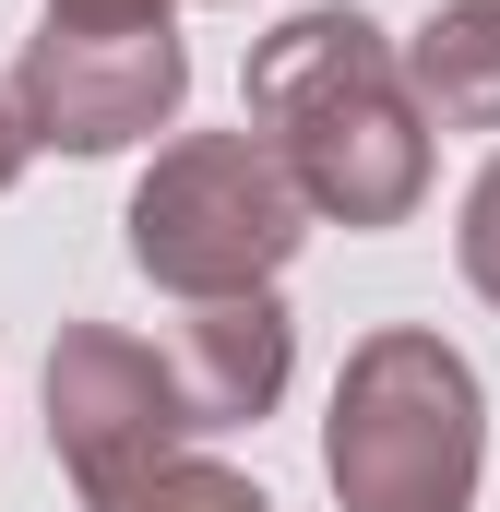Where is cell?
Segmentation results:
<instances>
[{
    "label": "cell",
    "mask_w": 500,
    "mask_h": 512,
    "mask_svg": "<svg viewBox=\"0 0 500 512\" xmlns=\"http://www.w3.org/2000/svg\"><path fill=\"white\" fill-rule=\"evenodd\" d=\"M250 131L286 155L310 215L334 227H405L429 203V108L405 84V36H381L358 0L286 12L250 48Z\"/></svg>",
    "instance_id": "1"
},
{
    "label": "cell",
    "mask_w": 500,
    "mask_h": 512,
    "mask_svg": "<svg viewBox=\"0 0 500 512\" xmlns=\"http://www.w3.org/2000/svg\"><path fill=\"white\" fill-rule=\"evenodd\" d=\"M322 477H334V512H477L489 393L465 346H441L429 322L358 334L334 370V417H322Z\"/></svg>",
    "instance_id": "2"
},
{
    "label": "cell",
    "mask_w": 500,
    "mask_h": 512,
    "mask_svg": "<svg viewBox=\"0 0 500 512\" xmlns=\"http://www.w3.org/2000/svg\"><path fill=\"white\" fill-rule=\"evenodd\" d=\"M131 262H143V286H167L179 310H203V298H262L298 239H310V191L286 179V155L262 143V131H179V143H155V167L131 179Z\"/></svg>",
    "instance_id": "3"
},
{
    "label": "cell",
    "mask_w": 500,
    "mask_h": 512,
    "mask_svg": "<svg viewBox=\"0 0 500 512\" xmlns=\"http://www.w3.org/2000/svg\"><path fill=\"white\" fill-rule=\"evenodd\" d=\"M12 96L48 155H131L179 120L191 96V48L179 12H48L12 60Z\"/></svg>",
    "instance_id": "4"
},
{
    "label": "cell",
    "mask_w": 500,
    "mask_h": 512,
    "mask_svg": "<svg viewBox=\"0 0 500 512\" xmlns=\"http://www.w3.org/2000/svg\"><path fill=\"white\" fill-rule=\"evenodd\" d=\"M191 441L203 429L179 405L167 346H143L120 322H60V346H48V453L72 465L84 501H108V489L155 477V465H179Z\"/></svg>",
    "instance_id": "5"
},
{
    "label": "cell",
    "mask_w": 500,
    "mask_h": 512,
    "mask_svg": "<svg viewBox=\"0 0 500 512\" xmlns=\"http://www.w3.org/2000/svg\"><path fill=\"white\" fill-rule=\"evenodd\" d=\"M167 370H179V405H191L203 441L262 429V417L286 405V382H298V322L274 310V286H262V298H203V310H179Z\"/></svg>",
    "instance_id": "6"
},
{
    "label": "cell",
    "mask_w": 500,
    "mask_h": 512,
    "mask_svg": "<svg viewBox=\"0 0 500 512\" xmlns=\"http://www.w3.org/2000/svg\"><path fill=\"white\" fill-rule=\"evenodd\" d=\"M405 84H417L429 131H500V12L441 0V12L405 36Z\"/></svg>",
    "instance_id": "7"
},
{
    "label": "cell",
    "mask_w": 500,
    "mask_h": 512,
    "mask_svg": "<svg viewBox=\"0 0 500 512\" xmlns=\"http://www.w3.org/2000/svg\"><path fill=\"white\" fill-rule=\"evenodd\" d=\"M84 512H274V501L250 489L239 465L179 453V465H155V477H131V489H108V501H84Z\"/></svg>",
    "instance_id": "8"
},
{
    "label": "cell",
    "mask_w": 500,
    "mask_h": 512,
    "mask_svg": "<svg viewBox=\"0 0 500 512\" xmlns=\"http://www.w3.org/2000/svg\"><path fill=\"white\" fill-rule=\"evenodd\" d=\"M453 251H465V286L500 310V155L477 167V191H465V227H453Z\"/></svg>",
    "instance_id": "9"
},
{
    "label": "cell",
    "mask_w": 500,
    "mask_h": 512,
    "mask_svg": "<svg viewBox=\"0 0 500 512\" xmlns=\"http://www.w3.org/2000/svg\"><path fill=\"white\" fill-rule=\"evenodd\" d=\"M36 167V120H24V96H12V72H0V191Z\"/></svg>",
    "instance_id": "10"
},
{
    "label": "cell",
    "mask_w": 500,
    "mask_h": 512,
    "mask_svg": "<svg viewBox=\"0 0 500 512\" xmlns=\"http://www.w3.org/2000/svg\"><path fill=\"white\" fill-rule=\"evenodd\" d=\"M477 12H500V0H477Z\"/></svg>",
    "instance_id": "11"
}]
</instances>
